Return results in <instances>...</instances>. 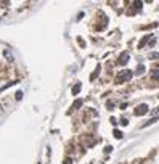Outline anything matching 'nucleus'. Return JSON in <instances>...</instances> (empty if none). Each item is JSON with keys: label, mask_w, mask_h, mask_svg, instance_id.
<instances>
[{"label": "nucleus", "mask_w": 159, "mask_h": 164, "mask_svg": "<svg viewBox=\"0 0 159 164\" xmlns=\"http://www.w3.org/2000/svg\"><path fill=\"white\" fill-rule=\"evenodd\" d=\"M98 74H100V66H97V69H95V73L90 76V81H93V79H97L98 77Z\"/></svg>", "instance_id": "nucleus-6"}, {"label": "nucleus", "mask_w": 159, "mask_h": 164, "mask_svg": "<svg viewBox=\"0 0 159 164\" xmlns=\"http://www.w3.org/2000/svg\"><path fill=\"white\" fill-rule=\"evenodd\" d=\"M63 164H71V159L69 158H66V159H64V163Z\"/></svg>", "instance_id": "nucleus-16"}, {"label": "nucleus", "mask_w": 159, "mask_h": 164, "mask_svg": "<svg viewBox=\"0 0 159 164\" xmlns=\"http://www.w3.org/2000/svg\"><path fill=\"white\" fill-rule=\"evenodd\" d=\"M5 56H8V60H13V56L10 55V52H5Z\"/></svg>", "instance_id": "nucleus-13"}, {"label": "nucleus", "mask_w": 159, "mask_h": 164, "mask_svg": "<svg viewBox=\"0 0 159 164\" xmlns=\"http://www.w3.org/2000/svg\"><path fill=\"white\" fill-rule=\"evenodd\" d=\"M111 150H113V146H106V150H104V151H106V153H111Z\"/></svg>", "instance_id": "nucleus-14"}, {"label": "nucleus", "mask_w": 159, "mask_h": 164, "mask_svg": "<svg viewBox=\"0 0 159 164\" xmlns=\"http://www.w3.org/2000/svg\"><path fill=\"white\" fill-rule=\"evenodd\" d=\"M79 92H80V84H76V85L72 87V95H77Z\"/></svg>", "instance_id": "nucleus-5"}, {"label": "nucleus", "mask_w": 159, "mask_h": 164, "mask_svg": "<svg viewBox=\"0 0 159 164\" xmlns=\"http://www.w3.org/2000/svg\"><path fill=\"white\" fill-rule=\"evenodd\" d=\"M151 58H153V60H158V58H159V53H151Z\"/></svg>", "instance_id": "nucleus-12"}, {"label": "nucleus", "mask_w": 159, "mask_h": 164, "mask_svg": "<svg viewBox=\"0 0 159 164\" xmlns=\"http://www.w3.org/2000/svg\"><path fill=\"white\" fill-rule=\"evenodd\" d=\"M127 61H128V53L124 52L122 55H121V58H119V63H121V64H126Z\"/></svg>", "instance_id": "nucleus-3"}, {"label": "nucleus", "mask_w": 159, "mask_h": 164, "mask_svg": "<svg viewBox=\"0 0 159 164\" xmlns=\"http://www.w3.org/2000/svg\"><path fill=\"white\" fill-rule=\"evenodd\" d=\"M132 71H124L122 74H119V77H117V82H126V81H128L132 77Z\"/></svg>", "instance_id": "nucleus-1"}, {"label": "nucleus", "mask_w": 159, "mask_h": 164, "mask_svg": "<svg viewBox=\"0 0 159 164\" xmlns=\"http://www.w3.org/2000/svg\"><path fill=\"white\" fill-rule=\"evenodd\" d=\"M148 113V105H140V106H137V109H135V114L137 116H143V114H146Z\"/></svg>", "instance_id": "nucleus-2"}, {"label": "nucleus", "mask_w": 159, "mask_h": 164, "mask_svg": "<svg viewBox=\"0 0 159 164\" xmlns=\"http://www.w3.org/2000/svg\"><path fill=\"white\" fill-rule=\"evenodd\" d=\"M82 106V100H77V101H74V105L71 106V109H77V108H80Z\"/></svg>", "instance_id": "nucleus-4"}, {"label": "nucleus", "mask_w": 159, "mask_h": 164, "mask_svg": "<svg viewBox=\"0 0 159 164\" xmlns=\"http://www.w3.org/2000/svg\"><path fill=\"white\" fill-rule=\"evenodd\" d=\"M121 124H122V125H127V124H128L127 119H122V121H121Z\"/></svg>", "instance_id": "nucleus-15"}, {"label": "nucleus", "mask_w": 159, "mask_h": 164, "mask_svg": "<svg viewBox=\"0 0 159 164\" xmlns=\"http://www.w3.org/2000/svg\"><path fill=\"white\" fill-rule=\"evenodd\" d=\"M143 71H145V66H143V64H140V66L137 68V74H143Z\"/></svg>", "instance_id": "nucleus-9"}, {"label": "nucleus", "mask_w": 159, "mask_h": 164, "mask_svg": "<svg viewBox=\"0 0 159 164\" xmlns=\"http://www.w3.org/2000/svg\"><path fill=\"white\" fill-rule=\"evenodd\" d=\"M15 97H16V100H21V98H23V92H16Z\"/></svg>", "instance_id": "nucleus-11"}, {"label": "nucleus", "mask_w": 159, "mask_h": 164, "mask_svg": "<svg viewBox=\"0 0 159 164\" xmlns=\"http://www.w3.org/2000/svg\"><path fill=\"white\" fill-rule=\"evenodd\" d=\"M158 119H159V118H153V119H150V121H148V122H145V124H143V127H146V125H151V124H154V122H156Z\"/></svg>", "instance_id": "nucleus-7"}, {"label": "nucleus", "mask_w": 159, "mask_h": 164, "mask_svg": "<svg viewBox=\"0 0 159 164\" xmlns=\"http://www.w3.org/2000/svg\"><path fill=\"white\" fill-rule=\"evenodd\" d=\"M114 137H116V138H122V132H119V130H114Z\"/></svg>", "instance_id": "nucleus-10"}, {"label": "nucleus", "mask_w": 159, "mask_h": 164, "mask_svg": "<svg viewBox=\"0 0 159 164\" xmlns=\"http://www.w3.org/2000/svg\"><path fill=\"white\" fill-rule=\"evenodd\" d=\"M148 39H151V36L143 37V39H141V42H140V45H138V47H145V43H146V40H148Z\"/></svg>", "instance_id": "nucleus-8"}]
</instances>
